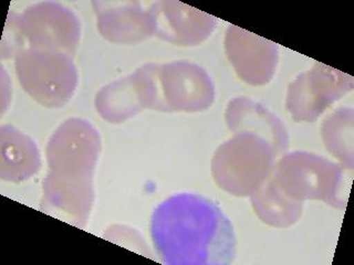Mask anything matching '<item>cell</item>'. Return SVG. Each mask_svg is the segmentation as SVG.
<instances>
[{"label": "cell", "instance_id": "1", "mask_svg": "<svg viewBox=\"0 0 354 265\" xmlns=\"http://www.w3.org/2000/svg\"><path fill=\"white\" fill-rule=\"evenodd\" d=\"M151 235L166 264L224 265L236 257L232 222L217 204L199 195L178 193L158 206Z\"/></svg>", "mask_w": 354, "mask_h": 265}, {"label": "cell", "instance_id": "2", "mask_svg": "<svg viewBox=\"0 0 354 265\" xmlns=\"http://www.w3.org/2000/svg\"><path fill=\"white\" fill-rule=\"evenodd\" d=\"M100 150L99 132L86 119H68L53 132L47 147L44 213L73 226H86L94 202L93 175Z\"/></svg>", "mask_w": 354, "mask_h": 265}, {"label": "cell", "instance_id": "3", "mask_svg": "<svg viewBox=\"0 0 354 265\" xmlns=\"http://www.w3.org/2000/svg\"><path fill=\"white\" fill-rule=\"evenodd\" d=\"M277 154L268 141L252 134H235L219 146L212 160L217 185L234 196H252L276 167Z\"/></svg>", "mask_w": 354, "mask_h": 265}, {"label": "cell", "instance_id": "4", "mask_svg": "<svg viewBox=\"0 0 354 265\" xmlns=\"http://www.w3.org/2000/svg\"><path fill=\"white\" fill-rule=\"evenodd\" d=\"M9 52L32 48L75 55L80 39V22L72 11L55 3L31 6L8 17Z\"/></svg>", "mask_w": 354, "mask_h": 265}, {"label": "cell", "instance_id": "5", "mask_svg": "<svg viewBox=\"0 0 354 265\" xmlns=\"http://www.w3.org/2000/svg\"><path fill=\"white\" fill-rule=\"evenodd\" d=\"M15 68L24 90L46 108H61L75 94L79 77L71 55L27 48L16 52Z\"/></svg>", "mask_w": 354, "mask_h": 265}, {"label": "cell", "instance_id": "6", "mask_svg": "<svg viewBox=\"0 0 354 265\" xmlns=\"http://www.w3.org/2000/svg\"><path fill=\"white\" fill-rule=\"evenodd\" d=\"M277 181L287 196L296 200H322L343 209L344 169L318 155L304 152L287 154L276 164Z\"/></svg>", "mask_w": 354, "mask_h": 265}, {"label": "cell", "instance_id": "7", "mask_svg": "<svg viewBox=\"0 0 354 265\" xmlns=\"http://www.w3.org/2000/svg\"><path fill=\"white\" fill-rule=\"evenodd\" d=\"M156 110L202 112L215 99L213 81L203 68L187 61L155 64Z\"/></svg>", "mask_w": 354, "mask_h": 265}, {"label": "cell", "instance_id": "8", "mask_svg": "<svg viewBox=\"0 0 354 265\" xmlns=\"http://www.w3.org/2000/svg\"><path fill=\"white\" fill-rule=\"evenodd\" d=\"M353 86V77L317 62L290 83L286 106L295 121L311 123Z\"/></svg>", "mask_w": 354, "mask_h": 265}, {"label": "cell", "instance_id": "9", "mask_svg": "<svg viewBox=\"0 0 354 265\" xmlns=\"http://www.w3.org/2000/svg\"><path fill=\"white\" fill-rule=\"evenodd\" d=\"M158 90L155 63L145 64L133 75L100 90L95 108L105 121L122 123L145 108L155 110Z\"/></svg>", "mask_w": 354, "mask_h": 265}, {"label": "cell", "instance_id": "10", "mask_svg": "<svg viewBox=\"0 0 354 265\" xmlns=\"http://www.w3.org/2000/svg\"><path fill=\"white\" fill-rule=\"evenodd\" d=\"M228 60L238 77L252 86H263L274 77L279 50L274 42L236 26H230L225 39Z\"/></svg>", "mask_w": 354, "mask_h": 265}, {"label": "cell", "instance_id": "11", "mask_svg": "<svg viewBox=\"0 0 354 265\" xmlns=\"http://www.w3.org/2000/svg\"><path fill=\"white\" fill-rule=\"evenodd\" d=\"M149 9L154 35L177 46H198L217 26L215 17L178 1H160Z\"/></svg>", "mask_w": 354, "mask_h": 265}, {"label": "cell", "instance_id": "12", "mask_svg": "<svg viewBox=\"0 0 354 265\" xmlns=\"http://www.w3.org/2000/svg\"><path fill=\"white\" fill-rule=\"evenodd\" d=\"M97 29L103 38L114 43L143 41L154 35L151 9L140 3H93Z\"/></svg>", "mask_w": 354, "mask_h": 265}, {"label": "cell", "instance_id": "13", "mask_svg": "<svg viewBox=\"0 0 354 265\" xmlns=\"http://www.w3.org/2000/svg\"><path fill=\"white\" fill-rule=\"evenodd\" d=\"M227 126L234 134H252L270 144L277 155L286 152L289 136L285 123L263 105L246 97H237L228 103Z\"/></svg>", "mask_w": 354, "mask_h": 265}, {"label": "cell", "instance_id": "14", "mask_svg": "<svg viewBox=\"0 0 354 265\" xmlns=\"http://www.w3.org/2000/svg\"><path fill=\"white\" fill-rule=\"evenodd\" d=\"M0 176L3 180L24 181L38 173L41 166L38 147L24 132L12 126H3L0 130Z\"/></svg>", "mask_w": 354, "mask_h": 265}, {"label": "cell", "instance_id": "15", "mask_svg": "<svg viewBox=\"0 0 354 265\" xmlns=\"http://www.w3.org/2000/svg\"><path fill=\"white\" fill-rule=\"evenodd\" d=\"M250 197L254 213L269 226L287 228L296 224L301 217L304 202L283 193L277 181L274 169L268 179Z\"/></svg>", "mask_w": 354, "mask_h": 265}, {"label": "cell", "instance_id": "16", "mask_svg": "<svg viewBox=\"0 0 354 265\" xmlns=\"http://www.w3.org/2000/svg\"><path fill=\"white\" fill-rule=\"evenodd\" d=\"M326 149L344 166L353 167V110L340 108L324 119L321 128Z\"/></svg>", "mask_w": 354, "mask_h": 265}]
</instances>
